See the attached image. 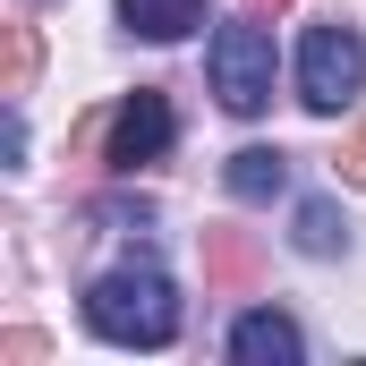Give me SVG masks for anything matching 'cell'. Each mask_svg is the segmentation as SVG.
I'll list each match as a JSON object with an SVG mask.
<instances>
[{"label":"cell","instance_id":"cell-1","mask_svg":"<svg viewBox=\"0 0 366 366\" xmlns=\"http://www.w3.org/2000/svg\"><path fill=\"white\" fill-rule=\"evenodd\" d=\"M86 324L119 350H162L179 332V290L154 273V264H119L86 290Z\"/></svg>","mask_w":366,"mask_h":366},{"label":"cell","instance_id":"cell-12","mask_svg":"<svg viewBox=\"0 0 366 366\" xmlns=\"http://www.w3.org/2000/svg\"><path fill=\"white\" fill-rule=\"evenodd\" d=\"M0 358H9V366H34V358H51V341H43V332H0Z\"/></svg>","mask_w":366,"mask_h":366},{"label":"cell","instance_id":"cell-7","mask_svg":"<svg viewBox=\"0 0 366 366\" xmlns=\"http://www.w3.org/2000/svg\"><path fill=\"white\" fill-rule=\"evenodd\" d=\"M222 179H230V196H239V204H264V196H281V187H290V154H273V145H239Z\"/></svg>","mask_w":366,"mask_h":366},{"label":"cell","instance_id":"cell-5","mask_svg":"<svg viewBox=\"0 0 366 366\" xmlns=\"http://www.w3.org/2000/svg\"><path fill=\"white\" fill-rule=\"evenodd\" d=\"M230 358H239V366H298V358H307V341H298L290 315L264 307V315H239V324H230Z\"/></svg>","mask_w":366,"mask_h":366},{"label":"cell","instance_id":"cell-13","mask_svg":"<svg viewBox=\"0 0 366 366\" xmlns=\"http://www.w3.org/2000/svg\"><path fill=\"white\" fill-rule=\"evenodd\" d=\"M281 9H290V0H247V17H281Z\"/></svg>","mask_w":366,"mask_h":366},{"label":"cell","instance_id":"cell-4","mask_svg":"<svg viewBox=\"0 0 366 366\" xmlns=\"http://www.w3.org/2000/svg\"><path fill=\"white\" fill-rule=\"evenodd\" d=\"M171 137H179L171 94H162V86H137L119 111H111V171H145V162H162Z\"/></svg>","mask_w":366,"mask_h":366},{"label":"cell","instance_id":"cell-8","mask_svg":"<svg viewBox=\"0 0 366 366\" xmlns=\"http://www.w3.org/2000/svg\"><path fill=\"white\" fill-rule=\"evenodd\" d=\"M204 281L213 290H247L256 281V239L247 230H204Z\"/></svg>","mask_w":366,"mask_h":366},{"label":"cell","instance_id":"cell-3","mask_svg":"<svg viewBox=\"0 0 366 366\" xmlns=\"http://www.w3.org/2000/svg\"><path fill=\"white\" fill-rule=\"evenodd\" d=\"M213 94L239 119H256L273 102V34L264 26H222L213 34Z\"/></svg>","mask_w":366,"mask_h":366},{"label":"cell","instance_id":"cell-9","mask_svg":"<svg viewBox=\"0 0 366 366\" xmlns=\"http://www.w3.org/2000/svg\"><path fill=\"white\" fill-rule=\"evenodd\" d=\"M290 239H298V256H341V247H350V222H341V204H332V196H307Z\"/></svg>","mask_w":366,"mask_h":366},{"label":"cell","instance_id":"cell-6","mask_svg":"<svg viewBox=\"0 0 366 366\" xmlns=\"http://www.w3.org/2000/svg\"><path fill=\"white\" fill-rule=\"evenodd\" d=\"M119 26L145 34V43H179L204 26V0H119Z\"/></svg>","mask_w":366,"mask_h":366},{"label":"cell","instance_id":"cell-2","mask_svg":"<svg viewBox=\"0 0 366 366\" xmlns=\"http://www.w3.org/2000/svg\"><path fill=\"white\" fill-rule=\"evenodd\" d=\"M366 86V43H358V26H315L307 43H298V102L307 111H341L350 94Z\"/></svg>","mask_w":366,"mask_h":366},{"label":"cell","instance_id":"cell-10","mask_svg":"<svg viewBox=\"0 0 366 366\" xmlns=\"http://www.w3.org/2000/svg\"><path fill=\"white\" fill-rule=\"evenodd\" d=\"M34 60H43V51H34V26H26V17H9V77H0V94H9V102L34 86Z\"/></svg>","mask_w":366,"mask_h":366},{"label":"cell","instance_id":"cell-11","mask_svg":"<svg viewBox=\"0 0 366 366\" xmlns=\"http://www.w3.org/2000/svg\"><path fill=\"white\" fill-rule=\"evenodd\" d=\"M332 171H341L350 187H366V119L350 128V137H341V162H332Z\"/></svg>","mask_w":366,"mask_h":366}]
</instances>
